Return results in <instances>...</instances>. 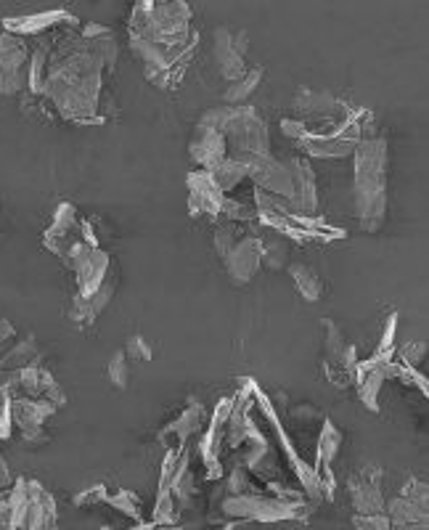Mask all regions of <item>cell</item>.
Listing matches in <instances>:
<instances>
[{
	"instance_id": "1",
	"label": "cell",
	"mask_w": 429,
	"mask_h": 530,
	"mask_svg": "<svg viewBox=\"0 0 429 530\" xmlns=\"http://www.w3.org/2000/svg\"><path fill=\"white\" fill-rule=\"evenodd\" d=\"M46 80L40 99L51 101L56 112L77 125H101L114 109L106 72H114L120 48L112 30L85 22L80 35L48 40Z\"/></svg>"
},
{
	"instance_id": "2",
	"label": "cell",
	"mask_w": 429,
	"mask_h": 530,
	"mask_svg": "<svg viewBox=\"0 0 429 530\" xmlns=\"http://www.w3.org/2000/svg\"><path fill=\"white\" fill-rule=\"evenodd\" d=\"M194 11L186 3H138L128 22L130 48L143 64V72L159 88L181 80L186 59L194 51L191 35Z\"/></svg>"
},
{
	"instance_id": "3",
	"label": "cell",
	"mask_w": 429,
	"mask_h": 530,
	"mask_svg": "<svg viewBox=\"0 0 429 530\" xmlns=\"http://www.w3.org/2000/svg\"><path fill=\"white\" fill-rule=\"evenodd\" d=\"M355 210L363 231H379L387 212V141L361 138L355 146Z\"/></svg>"
},
{
	"instance_id": "4",
	"label": "cell",
	"mask_w": 429,
	"mask_h": 530,
	"mask_svg": "<svg viewBox=\"0 0 429 530\" xmlns=\"http://www.w3.org/2000/svg\"><path fill=\"white\" fill-rule=\"evenodd\" d=\"M202 125H210L226 138L228 159L263 157L271 154V136L263 117L255 112V106H218L207 109L199 117Z\"/></svg>"
},
{
	"instance_id": "5",
	"label": "cell",
	"mask_w": 429,
	"mask_h": 530,
	"mask_svg": "<svg viewBox=\"0 0 429 530\" xmlns=\"http://www.w3.org/2000/svg\"><path fill=\"white\" fill-rule=\"evenodd\" d=\"M215 250L226 263L228 279L234 284H247L263 265V242L260 236L241 234L236 223H226L215 231Z\"/></svg>"
},
{
	"instance_id": "6",
	"label": "cell",
	"mask_w": 429,
	"mask_h": 530,
	"mask_svg": "<svg viewBox=\"0 0 429 530\" xmlns=\"http://www.w3.org/2000/svg\"><path fill=\"white\" fill-rule=\"evenodd\" d=\"M226 517H234L239 523L257 520V523H279V520H300L310 507L302 501L276 499V496H263V493H244V496H228L223 501Z\"/></svg>"
},
{
	"instance_id": "7",
	"label": "cell",
	"mask_w": 429,
	"mask_h": 530,
	"mask_svg": "<svg viewBox=\"0 0 429 530\" xmlns=\"http://www.w3.org/2000/svg\"><path fill=\"white\" fill-rule=\"evenodd\" d=\"M64 265L75 273L77 281V295L75 300H88L104 287L112 273H117L112 255L101 247H91V244L77 242L72 250L67 252Z\"/></svg>"
},
{
	"instance_id": "8",
	"label": "cell",
	"mask_w": 429,
	"mask_h": 530,
	"mask_svg": "<svg viewBox=\"0 0 429 530\" xmlns=\"http://www.w3.org/2000/svg\"><path fill=\"white\" fill-rule=\"evenodd\" d=\"M30 77V48L24 38L0 32V93L14 96L27 88Z\"/></svg>"
},
{
	"instance_id": "9",
	"label": "cell",
	"mask_w": 429,
	"mask_h": 530,
	"mask_svg": "<svg viewBox=\"0 0 429 530\" xmlns=\"http://www.w3.org/2000/svg\"><path fill=\"white\" fill-rule=\"evenodd\" d=\"M324 332H326V361L324 369L332 379V385L347 387L355 379L358 371V358H355V348L347 345L339 326L332 318H324Z\"/></svg>"
},
{
	"instance_id": "10",
	"label": "cell",
	"mask_w": 429,
	"mask_h": 530,
	"mask_svg": "<svg viewBox=\"0 0 429 530\" xmlns=\"http://www.w3.org/2000/svg\"><path fill=\"white\" fill-rule=\"evenodd\" d=\"M215 61H218L220 75L226 77L228 83H234L239 77L247 75V56L249 51V38L244 30H231V27H218L215 30Z\"/></svg>"
},
{
	"instance_id": "11",
	"label": "cell",
	"mask_w": 429,
	"mask_h": 530,
	"mask_svg": "<svg viewBox=\"0 0 429 530\" xmlns=\"http://www.w3.org/2000/svg\"><path fill=\"white\" fill-rule=\"evenodd\" d=\"M247 165L249 178L255 181V186L263 189V194H271V197L289 199L292 197V170H289V162H279L273 159L271 154H263V157H244L239 159Z\"/></svg>"
},
{
	"instance_id": "12",
	"label": "cell",
	"mask_w": 429,
	"mask_h": 530,
	"mask_svg": "<svg viewBox=\"0 0 429 530\" xmlns=\"http://www.w3.org/2000/svg\"><path fill=\"white\" fill-rule=\"evenodd\" d=\"M11 411H14V424L22 430V438L30 446H38L48 440L43 427L59 409L46 398H11Z\"/></svg>"
},
{
	"instance_id": "13",
	"label": "cell",
	"mask_w": 429,
	"mask_h": 530,
	"mask_svg": "<svg viewBox=\"0 0 429 530\" xmlns=\"http://www.w3.org/2000/svg\"><path fill=\"white\" fill-rule=\"evenodd\" d=\"M80 215H77V207L72 202H61L53 212L51 223L43 231V244L53 255H59L61 260L67 258V252L75 247L77 242H83V234H80Z\"/></svg>"
},
{
	"instance_id": "14",
	"label": "cell",
	"mask_w": 429,
	"mask_h": 530,
	"mask_svg": "<svg viewBox=\"0 0 429 530\" xmlns=\"http://www.w3.org/2000/svg\"><path fill=\"white\" fill-rule=\"evenodd\" d=\"M77 30L80 19L72 11L56 8V11H40V14H24V16H6L3 19V32H11L16 38H27V35H43V32L59 30Z\"/></svg>"
},
{
	"instance_id": "15",
	"label": "cell",
	"mask_w": 429,
	"mask_h": 530,
	"mask_svg": "<svg viewBox=\"0 0 429 530\" xmlns=\"http://www.w3.org/2000/svg\"><path fill=\"white\" fill-rule=\"evenodd\" d=\"M186 186H189V210L194 218H202V215L220 218L226 194L220 191L210 170H191L189 178H186Z\"/></svg>"
},
{
	"instance_id": "16",
	"label": "cell",
	"mask_w": 429,
	"mask_h": 530,
	"mask_svg": "<svg viewBox=\"0 0 429 530\" xmlns=\"http://www.w3.org/2000/svg\"><path fill=\"white\" fill-rule=\"evenodd\" d=\"M292 170V197L286 199V205L294 215H316L318 210V181L316 173L310 170L305 159H289Z\"/></svg>"
},
{
	"instance_id": "17",
	"label": "cell",
	"mask_w": 429,
	"mask_h": 530,
	"mask_svg": "<svg viewBox=\"0 0 429 530\" xmlns=\"http://www.w3.org/2000/svg\"><path fill=\"white\" fill-rule=\"evenodd\" d=\"M350 499H353L355 515H384V493H382V470L366 467L361 477L350 480Z\"/></svg>"
},
{
	"instance_id": "18",
	"label": "cell",
	"mask_w": 429,
	"mask_h": 530,
	"mask_svg": "<svg viewBox=\"0 0 429 530\" xmlns=\"http://www.w3.org/2000/svg\"><path fill=\"white\" fill-rule=\"evenodd\" d=\"M189 154L196 165H199V170H212V167H218L220 162L228 157L226 138H223V133L210 128V125L196 122L194 136H191L189 144Z\"/></svg>"
},
{
	"instance_id": "19",
	"label": "cell",
	"mask_w": 429,
	"mask_h": 530,
	"mask_svg": "<svg viewBox=\"0 0 429 530\" xmlns=\"http://www.w3.org/2000/svg\"><path fill=\"white\" fill-rule=\"evenodd\" d=\"M22 530H59L56 499L38 480H30V504H27Z\"/></svg>"
},
{
	"instance_id": "20",
	"label": "cell",
	"mask_w": 429,
	"mask_h": 530,
	"mask_svg": "<svg viewBox=\"0 0 429 530\" xmlns=\"http://www.w3.org/2000/svg\"><path fill=\"white\" fill-rule=\"evenodd\" d=\"M191 406H186V409L181 411V417L173 419V422L167 424V427H162L157 435V440L162 443V446L167 448H186V440L194 435L199 427H202V419H204V409L202 403L196 401H189Z\"/></svg>"
},
{
	"instance_id": "21",
	"label": "cell",
	"mask_w": 429,
	"mask_h": 530,
	"mask_svg": "<svg viewBox=\"0 0 429 530\" xmlns=\"http://www.w3.org/2000/svg\"><path fill=\"white\" fill-rule=\"evenodd\" d=\"M114 289H117V273H112V276H109V281H106L104 287L98 289L93 297H88V300H72L69 318H72L77 326H91L93 321L101 316V311H104L106 305L112 303Z\"/></svg>"
},
{
	"instance_id": "22",
	"label": "cell",
	"mask_w": 429,
	"mask_h": 530,
	"mask_svg": "<svg viewBox=\"0 0 429 530\" xmlns=\"http://www.w3.org/2000/svg\"><path fill=\"white\" fill-rule=\"evenodd\" d=\"M40 361H43V350L32 337H27V340L16 342L14 348L0 358V374H14V371L30 369V366H40Z\"/></svg>"
},
{
	"instance_id": "23",
	"label": "cell",
	"mask_w": 429,
	"mask_h": 530,
	"mask_svg": "<svg viewBox=\"0 0 429 530\" xmlns=\"http://www.w3.org/2000/svg\"><path fill=\"white\" fill-rule=\"evenodd\" d=\"M384 515L392 523V528H400V525H411V523H429L427 520V507H419L414 501L403 499H392L390 504H384Z\"/></svg>"
},
{
	"instance_id": "24",
	"label": "cell",
	"mask_w": 429,
	"mask_h": 530,
	"mask_svg": "<svg viewBox=\"0 0 429 530\" xmlns=\"http://www.w3.org/2000/svg\"><path fill=\"white\" fill-rule=\"evenodd\" d=\"M212 178H215V183L220 186V191L226 194V197H231V191H236L241 186V183L247 181L249 173H247V165L244 162H239V159H223L218 167H212L210 170Z\"/></svg>"
},
{
	"instance_id": "25",
	"label": "cell",
	"mask_w": 429,
	"mask_h": 530,
	"mask_svg": "<svg viewBox=\"0 0 429 530\" xmlns=\"http://www.w3.org/2000/svg\"><path fill=\"white\" fill-rule=\"evenodd\" d=\"M263 77H265V67L247 69V75L234 80V83H228L226 93H223V101H226V104H234V106L244 104V101H247L249 96L260 88Z\"/></svg>"
},
{
	"instance_id": "26",
	"label": "cell",
	"mask_w": 429,
	"mask_h": 530,
	"mask_svg": "<svg viewBox=\"0 0 429 530\" xmlns=\"http://www.w3.org/2000/svg\"><path fill=\"white\" fill-rule=\"evenodd\" d=\"M339 446H342V432L334 427L332 422H324V430H321V435H318V475H324V472H332L329 470V464L334 462V456L339 454Z\"/></svg>"
},
{
	"instance_id": "27",
	"label": "cell",
	"mask_w": 429,
	"mask_h": 530,
	"mask_svg": "<svg viewBox=\"0 0 429 530\" xmlns=\"http://www.w3.org/2000/svg\"><path fill=\"white\" fill-rule=\"evenodd\" d=\"M289 273H292V281L294 287H297V292L302 295V300H308V303H316V300H321V292H324V287H321V279H318V273L313 271V268H308V265H292L289 268Z\"/></svg>"
},
{
	"instance_id": "28",
	"label": "cell",
	"mask_w": 429,
	"mask_h": 530,
	"mask_svg": "<svg viewBox=\"0 0 429 530\" xmlns=\"http://www.w3.org/2000/svg\"><path fill=\"white\" fill-rule=\"evenodd\" d=\"M106 507L117 509L122 515H128L133 523H143L146 517H143V504L138 499V493L128 491V488H122V491L112 493L109 499H106Z\"/></svg>"
},
{
	"instance_id": "29",
	"label": "cell",
	"mask_w": 429,
	"mask_h": 530,
	"mask_svg": "<svg viewBox=\"0 0 429 530\" xmlns=\"http://www.w3.org/2000/svg\"><path fill=\"white\" fill-rule=\"evenodd\" d=\"M181 517V509H178V501L173 499L170 491H157V504H154V512H151V525H175Z\"/></svg>"
},
{
	"instance_id": "30",
	"label": "cell",
	"mask_w": 429,
	"mask_h": 530,
	"mask_svg": "<svg viewBox=\"0 0 429 530\" xmlns=\"http://www.w3.org/2000/svg\"><path fill=\"white\" fill-rule=\"evenodd\" d=\"M260 242H263V265H268L271 271L284 268L286 260H289V244H286L279 234L265 236Z\"/></svg>"
},
{
	"instance_id": "31",
	"label": "cell",
	"mask_w": 429,
	"mask_h": 530,
	"mask_svg": "<svg viewBox=\"0 0 429 530\" xmlns=\"http://www.w3.org/2000/svg\"><path fill=\"white\" fill-rule=\"evenodd\" d=\"M106 377L117 390H125L130 382V369H128V356L125 350H114L112 358L106 361Z\"/></svg>"
},
{
	"instance_id": "32",
	"label": "cell",
	"mask_w": 429,
	"mask_h": 530,
	"mask_svg": "<svg viewBox=\"0 0 429 530\" xmlns=\"http://www.w3.org/2000/svg\"><path fill=\"white\" fill-rule=\"evenodd\" d=\"M40 398H46V401H51L56 409H61V406H67V393L61 390L59 379L53 377L51 371L43 366L40 369Z\"/></svg>"
},
{
	"instance_id": "33",
	"label": "cell",
	"mask_w": 429,
	"mask_h": 530,
	"mask_svg": "<svg viewBox=\"0 0 429 530\" xmlns=\"http://www.w3.org/2000/svg\"><path fill=\"white\" fill-rule=\"evenodd\" d=\"M125 356H128V361H138V364H143V361H151V345L146 337H141V334H133L128 340V345H125Z\"/></svg>"
},
{
	"instance_id": "34",
	"label": "cell",
	"mask_w": 429,
	"mask_h": 530,
	"mask_svg": "<svg viewBox=\"0 0 429 530\" xmlns=\"http://www.w3.org/2000/svg\"><path fill=\"white\" fill-rule=\"evenodd\" d=\"M400 496L408 501H414V504H419V507H429V488L424 480H416V477H411L406 485H403V491H400Z\"/></svg>"
},
{
	"instance_id": "35",
	"label": "cell",
	"mask_w": 429,
	"mask_h": 530,
	"mask_svg": "<svg viewBox=\"0 0 429 530\" xmlns=\"http://www.w3.org/2000/svg\"><path fill=\"white\" fill-rule=\"evenodd\" d=\"M400 356H403L400 364L408 366V369H416V366L424 361V356H427V342H408V345H403V350H400Z\"/></svg>"
},
{
	"instance_id": "36",
	"label": "cell",
	"mask_w": 429,
	"mask_h": 530,
	"mask_svg": "<svg viewBox=\"0 0 429 530\" xmlns=\"http://www.w3.org/2000/svg\"><path fill=\"white\" fill-rule=\"evenodd\" d=\"M109 499V493H106L104 485H91V488H85L75 496L77 507H96V504H106Z\"/></svg>"
},
{
	"instance_id": "37",
	"label": "cell",
	"mask_w": 429,
	"mask_h": 530,
	"mask_svg": "<svg viewBox=\"0 0 429 530\" xmlns=\"http://www.w3.org/2000/svg\"><path fill=\"white\" fill-rule=\"evenodd\" d=\"M355 530H392V523L387 515H355L353 517Z\"/></svg>"
},
{
	"instance_id": "38",
	"label": "cell",
	"mask_w": 429,
	"mask_h": 530,
	"mask_svg": "<svg viewBox=\"0 0 429 530\" xmlns=\"http://www.w3.org/2000/svg\"><path fill=\"white\" fill-rule=\"evenodd\" d=\"M11 432H14V411H11V398H6L0 406V440L11 438Z\"/></svg>"
},
{
	"instance_id": "39",
	"label": "cell",
	"mask_w": 429,
	"mask_h": 530,
	"mask_svg": "<svg viewBox=\"0 0 429 530\" xmlns=\"http://www.w3.org/2000/svg\"><path fill=\"white\" fill-rule=\"evenodd\" d=\"M395 329H398V316L387 318V329H384L382 345H379V353H392V340H395Z\"/></svg>"
},
{
	"instance_id": "40",
	"label": "cell",
	"mask_w": 429,
	"mask_h": 530,
	"mask_svg": "<svg viewBox=\"0 0 429 530\" xmlns=\"http://www.w3.org/2000/svg\"><path fill=\"white\" fill-rule=\"evenodd\" d=\"M16 337V329L14 324L8 321V318H0V348L6 345V342H11Z\"/></svg>"
},
{
	"instance_id": "41",
	"label": "cell",
	"mask_w": 429,
	"mask_h": 530,
	"mask_svg": "<svg viewBox=\"0 0 429 530\" xmlns=\"http://www.w3.org/2000/svg\"><path fill=\"white\" fill-rule=\"evenodd\" d=\"M11 483H14V480H11V472H8L6 459H3V454H0V491H6Z\"/></svg>"
},
{
	"instance_id": "42",
	"label": "cell",
	"mask_w": 429,
	"mask_h": 530,
	"mask_svg": "<svg viewBox=\"0 0 429 530\" xmlns=\"http://www.w3.org/2000/svg\"><path fill=\"white\" fill-rule=\"evenodd\" d=\"M0 530H11V523H8L6 501H3V504H0Z\"/></svg>"
},
{
	"instance_id": "43",
	"label": "cell",
	"mask_w": 429,
	"mask_h": 530,
	"mask_svg": "<svg viewBox=\"0 0 429 530\" xmlns=\"http://www.w3.org/2000/svg\"><path fill=\"white\" fill-rule=\"evenodd\" d=\"M392 530H429V523H411V525H400V528Z\"/></svg>"
},
{
	"instance_id": "44",
	"label": "cell",
	"mask_w": 429,
	"mask_h": 530,
	"mask_svg": "<svg viewBox=\"0 0 429 530\" xmlns=\"http://www.w3.org/2000/svg\"><path fill=\"white\" fill-rule=\"evenodd\" d=\"M151 528H154V525H151L149 520H143V523H136L133 528H125V530H151Z\"/></svg>"
},
{
	"instance_id": "45",
	"label": "cell",
	"mask_w": 429,
	"mask_h": 530,
	"mask_svg": "<svg viewBox=\"0 0 429 530\" xmlns=\"http://www.w3.org/2000/svg\"><path fill=\"white\" fill-rule=\"evenodd\" d=\"M151 530H181V528H178V525H154Z\"/></svg>"
},
{
	"instance_id": "46",
	"label": "cell",
	"mask_w": 429,
	"mask_h": 530,
	"mask_svg": "<svg viewBox=\"0 0 429 530\" xmlns=\"http://www.w3.org/2000/svg\"><path fill=\"white\" fill-rule=\"evenodd\" d=\"M101 530H120V528H114V525H104V528Z\"/></svg>"
}]
</instances>
